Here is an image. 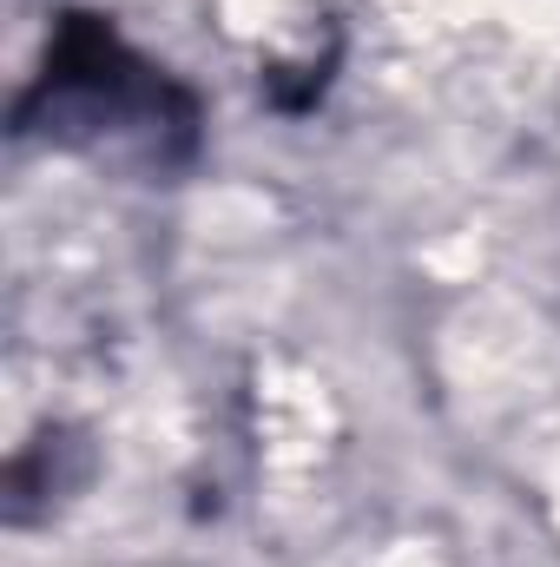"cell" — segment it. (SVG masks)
Wrapping results in <instances>:
<instances>
[{
  "mask_svg": "<svg viewBox=\"0 0 560 567\" xmlns=\"http://www.w3.org/2000/svg\"><path fill=\"white\" fill-rule=\"evenodd\" d=\"M13 126L60 145L139 152L145 165L172 172L198 152V100L178 80H165V66L139 60L113 33V20L60 13L46 40V66L20 93Z\"/></svg>",
  "mask_w": 560,
  "mask_h": 567,
  "instance_id": "6da1fadb",
  "label": "cell"
}]
</instances>
